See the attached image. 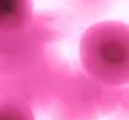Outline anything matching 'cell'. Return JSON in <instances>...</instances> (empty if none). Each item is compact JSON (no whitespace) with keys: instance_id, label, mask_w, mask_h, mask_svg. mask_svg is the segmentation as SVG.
<instances>
[{"instance_id":"obj_1","label":"cell","mask_w":129,"mask_h":120,"mask_svg":"<svg viewBox=\"0 0 129 120\" xmlns=\"http://www.w3.org/2000/svg\"><path fill=\"white\" fill-rule=\"evenodd\" d=\"M80 69L110 88L129 84V24L95 22L80 37Z\"/></svg>"},{"instance_id":"obj_2","label":"cell","mask_w":129,"mask_h":120,"mask_svg":"<svg viewBox=\"0 0 129 120\" xmlns=\"http://www.w3.org/2000/svg\"><path fill=\"white\" fill-rule=\"evenodd\" d=\"M52 101L69 120H101L118 107L120 88L103 86L82 69H71L60 77Z\"/></svg>"},{"instance_id":"obj_3","label":"cell","mask_w":129,"mask_h":120,"mask_svg":"<svg viewBox=\"0 0 129 120\" xmlns=\"http://www.w3.org/2000/svg\"><path fill=\"white\" fill-rule=\"evenodd\" d=\"M52 30L37 15L24 28L0 30V77H17L35 69L47 56V43L56 39Z\"/></svg>"},{"instance_id":"obj_7","label":"cell","mask_w":129,"mask_h":120,"mask_svg":"<svg viewBox=\"0 0 129 120\" xmlns=\"http://www.w3.org/2000/svg\"><path fill=\"white\" fill-rule=\"evenodd\" d=\"M0 120H35V114L26 105L0 101Z\"/></svg>"},{"instance_id":"obj_4","label":"cell","mask_w":129,"mask_h":120,"mask_svg":"<svg viewBox=\"0 0 129 120\" xmlns=\"http://www.w3.org/2000/svg\"><path fill=\"white\" fill-rule=\"evenodd\" d=\"M62 75L64 69L60 67V62L45 56L28 73L17 77H0V101L19 103L28 109H32L35 105L43 107L47 101H52Z\"/></svg>"},{"instance_id":"obj_5","label":"cell","mask_w":129,"mask_h":120,"mask_svg":"<svg viewBox=\"0 0 129 120\" xmlns=\"http://www.w3.org/2000/svg\"><path fill=\"white\" fill-rule=\"evenodd\" d=\"M35 19L32 0H0V30L24 28Z\"/></svg>"},{"instance_id":"obj_6","label":"cell","mask_w":129,"mask_h":120,"mask_svg":"<svg viewBox=\"0 0 129 120\" xmlns=\"http://www.w3.org/2000/svg\"><path fill=\"white\" fill-rule=\"evenodd\" d=\"M67 5L80 19H95L108 13L116 5V0H67Z\"/></svg>"},{"instance_id":"obj_8","label":"cell","mask_w":129,"mask_h":120,"mask_svg":"<svg viewBox=\"0 0 129 120\" xmlns=\"http://www.w3.org/2000/svg\"><path fill=\"white\" fill-rule=\"evenodd\" d=\"M110 120H129V84L120 88V101L118 107L108 116Z\"/></svg>"}]
</instances>
